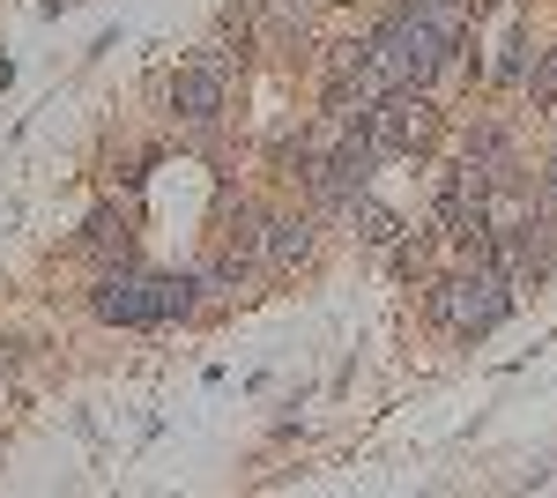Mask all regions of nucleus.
I'll return each instance as SVG.
<instances>
[{
	"mask_svg": "<svg viewBox=\"0 0 557 498\" xmlns=\"http://www.w3.org/2000/svg\"><path fill=\"white\" fill-rule=\"evenodd\" d=\"M446 283H454V313H446V328L461 335V342H483V335H491L498 320H506V313H513V297H520L506 276H491V268H469V260H461Z\"/></svg>",
	"mask_w": 557,
	"mask_h": 498,
	"instance_id": "obj_1",
	"label": "nucleus"
},
{
	"mask_svg": "<svg viewBox=\"0 0 557 498\" xmlns=\"http://www.w3.org/2000/svg\"><path fill=\"white\" fill-rule=\"evenodd\" d=\"M431 134H438L431 89H380V105H372V142H380V157H417V149H431Z\"/></svg>",
	"mask_w": 557,
	"mask_h": 498,
	"instance_id": "obj_2",
	"label": "nucleus"
},
{
	"mask_svg": "<svg viewBox=\"0 0 557 498\" xmlns=\"http://www.w3.org/2000/svg\"><path fill=\"white\" fill-rule=\"evenodd\" d=\"M89 313L112 320V328H157V291H149V276L134 260H120L112 276L89 283Z\"/></svg>",
	"mask_w": 557,
	"mask_h": 498,
	"instance_id": "obj_3",
	"label": "nucleus"
},
{
	"mask_svg": "<svg viewBox=\"0 0 557 498\" xmlns=\"http://www.w3.org/2000/svg\"><path fill=\"white\" fill-rule=\"evenodd\" d=\"M223 97H231V75H223V60L201 52V60H186L172 75V112L186 126H215L223 120Z\"/></svg>",
	"mask_w": 557,
	"mask_h": 498,
	"instance_id": "obj_4",
	"label": "nucleus"
},
{
	"mask_svg": "<svg viewBox=\"0 0 557 498\" xmlns=\"http://www.w3.org/2000/svg\"><path fill=\"white\" fill-rule=\"evenodd\" d=\"M312 246H320V223H312L305 208H290V216H268V231H260V253H268V268H275V276L305 268V260H312Z\"/></svg>",
	"mask_w": 557,
	"mask_h": 498,
	"instance_id": "obj_5",
	"label": "nucleus"
},
{
	"mask_svg": "<svg viewBox=\"0 0 557 498\" xmlns=\"http://www.w3.org/2000/svg\"><path fill=\"white\" fill-rule=\"evenodd\" d=\"M349 216H357V239H364V246H380V253H394V246H401V216H394L386 202L357 194V202H349Z\"/></svg>",
	"mask_w": 557,
	"mask_h": 498,
	"instance_id": "obj_6",
	"label": "nucleus"
},
{
	"mask_svg": "<svg viewBox=\"0 0 557 498\" xmlns=\"http://www.w3.org/2000/svg\"><path fill=\"white\" fill-rule=\"evenodd\" d=\"M83 253H97V260H112V253H120V260H127V216H120L112 202L83 223Z\"/></svg>",
	"mask_w": 557,
	"mask_h": 498,
	"instance_id": "obj_7",
	"label": "nucleus"
},
{
	"mask_svg": "<svg viewBox=\"0 0 557 498\" xmlns=\"http://www.w3.org/2000/svg\"><path fill=\"white\" fill-rule=\"evenodd\" d=\"M149 291H157V320H194L201 276H149Z\"/></svg>",
	"mask_w": 557,
	"mask_h": 498,
	"instance_id": "obj_8",
	"label": "nucleus"
},
{
	"mask_svg": "<svg viewBox=\"0 0 557 498\" xmlns=\"http://www.w3.org/2000/svg\"><path fill=\"white\" fill-rule=\"evenodd\" d=\"M246 283H253V253H231V246H223L209 268H201V291H215V297H238Z\"/></svg>",
	"mask_w": 557,
	"mask_h": 498,
	"instance_id": "obj_9",
	"label": "nucleus"
},
{
	"mask_svg": "<svg viewBox=\"0 0 557 498\" xmlns=\"http://www.w3.org/2000/svg\"><path fill=\"white\" fill-rule=\"evenodd\" d=\"M260 231H268V216H260L253 202L223 208V246H231V253H260Z\"/></svg>",
	"mask_w": 557,
	"mask_h": 498,
	"instance_id": "obj_10",
	"label": "nucleus"
},
{
	"mask_svg": "<svg viewBox=\"0 0 557 498\" xmlns=\"http://www.w3.org/2000/svg\"><path fill=\"white\" fill-rule=\"evenodd\" d=\"M528 68H535V45H528V31H506V45H498V68H491V83H528Z\"/></svg>",
	"mask_w": 557,
	"mask_h": 498,
	"instance_id": "obj_11",
	"label": "nucleus"
},
{
	"mask_svg": "<svg viewBox=\"0 0 557 498\" xmlns=\"http://www.w3.org/2000/svg\"><path fill=\"white\" fill-rule=\"evenodd\" d=\"M461 157H469V165H498V157H513V149H506V126H498V120H475L469 142H461Z\"/></svg>",
	"mask_w": 557,
	"mask_h": 498,
	"instance_id": "obj_12",
	"label": "nucleus"
},
{
	"mask_svg": "<svg viewBox=\"0 0 557 498\" xmlns=\"http://www.w3.org/2000/svg\"><path fill=\"white\" fill-rule=\"evenodd\" d=\"M528 97H535V112H557V45L535 52V68H528Z\"/></svg>",
	"mask_w": 557,
	"mask_h": 498,
	"instance_id": "obj_13",
	"label": "nucleus"
},
{
	"mask_svg": "<svg viewBox=\"0 0 557 498\" xmlns=\"http://www.w3.org/2000/svg\"><path fill=\"white\" fill-rule=\"evenodd\" d=\"M528 208H543V216L557 223V157H550V171L535 179V194H528Z\"/></svg>",
	"mask_w": 557,
	"mask_h": 498,
	"instance_id": "obj_14",
	"label": "nucleus"
}]
</instances>
